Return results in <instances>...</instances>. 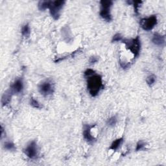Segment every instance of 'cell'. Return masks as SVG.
<instances>
[{"mask_svg":"<svg viewBox=\"0 0 166 166\" xmlns=\"http://www.w3.org/2000/svg\"><path fill=\"white\" fill-rule=\"evenodd\" d=\"M86 79L88 90L90 95L94 98L99 94L103 87L102 77L100 75L94 73Z\"/></svg>","mask_w":166,"mask_h":166,"instance_id":"6da1fadb","label":"cell"},{"mask_svg":"<svg viewBox=\"0 0 166 166\" xmlns=\"http://www.w3.org/2000/svg\"><path fill=\"white\" fill-rule=\"evenodd\" d=\"M122 42L125 43L126 48L133 53L134 58L138 57L141 51V41L138 36L133 39H123Z\"/></svg>","mask_w":166,"mask_h":166,"instance_id":"7a4b0ae2","label":"cell"},{"mask_svg":"<svg viewBox=\"0 0 166 166\" xmlns=\"http://www.w3.org/2000/svg\"><path fill=\"white\" fill-rule=\"evenodd\" d=\"M101 9H100L99 14L103 20L106 21H111L112 20V14L110 12V9L113 5V2L112 1H101Z\"/></svg>","mask_w":166,"mask_h":166,"instance_id":"3957f363","label":"cell"},{"mask_svg":"<svg viewBox=\"0 0 166 166\" xmlns=\"http://www.w3.org/2000/svg\"><path fill=\"white\" fill-rule=\"evenodd\" d=\"M65 1H51L49 8V13L54 20H58L61 15V11L65 4Z\"/></svg>","mask_w":166,"mask_h":166,"instance_id":"277c9868","label":"cell"},{"mask_svg":"<svg viewBox=\"0 0 166 166\" xmlns=\"http://www.w3.org/2000/svg\"><path fill=\"white\" fill-rule=\"evenodd\" d=\"M54 90V84L49 80L43 81L38 85V91L44 97L53 94Z\"/></svg>","mask_w":166,"mask_h":166,"instance_id":"5b68a950","label":"cell"},{"mask_svg":"<svg viewBox=\"0 0 166 166\" xmlns=\"http://www.w3.org/2000/svg\"><path fill=\"white\" fill-rule=\"evenodd\" d=\"M158 24V19L156 16L152 15L148 18H143L140 21V26L142 29L147 31L152 30Z\"/></svg>","mask_w":166,"mask_h":166,"instance_id":"8992f818","label":"cell"},{"mask_svg":"<svg viewBox=\"0 0 166 166\" xmlns=\"http://www.w3.org/2000/svg\"><path fill=\"white\" fill-rule=\"evenodd\" d=\"M24 152L28 158L35 159L38 155V148L35 141H32L24 149Z\"/></svg>","mask_w":166,"mask_h":166,"instance_id":"52a82bcc","label":"cell"},{"mask_svg":"<svg viewBox=\"0 0 166 166\" xmlns=\"http://www.w3.org/2000/svg\"><path fill=\"white\" fill-rule=\"evenodd\" d=\"M95 125H84L83 127V134L84 138L88 142V143H93L96 140L95 138L92 135V133H91V130L92 128L94 127Z\"/></svg>","mask_w":166,"mask_h":166,"instance_id":"ba28073f","label":"cell"},{"mask_svg":"<svg viewBox=\"0 0 166 166\" xmlns=\"http://www.w3.org/2000/svg\"><path fill=\"white\" fill-rule=\"evenodd\" d=\"M24 81L21 77L18 78L14 81V82L11 86V91L12 93H20L24 90Z\"/></svg>","mask_w":166,"mask_h":166,"instance_id":"9c48e42d","label":"cell"},{"mask_svg":"<svg viewBox=\"0 0 166 166\" xmlns=\"http://www.w3.org/2000/svg\"><path fill=\"white\" fill-rule=\"evenodd\" d=\"M152 42L154 43L155 45L159 46V47L164 46L165 43V36L159 34L158 33H156L153 34V36H152Z\"/></svg>","mask_w":166,"mask_h":166,"instance_id":"30bf717a","label":"cell"},{"mask_svg":"<svg viewBox=\"0 0 166 166\" xmlns=\"http://www.w3.org/2000/svg\"><path fill=\"white\" fill-rule=\"evenodd\" d=\"M12 92L10 90H8L7 92L4 93V94L2 95L1 98V104L2 106H4L8 105L11 101V95H12Z\"/></svg>","mask_w":166,"mask_h":166,"instance_id":"8fae6325","label":"cell"},{"mask_svg":"<svg viewBox=\"0 0 166 166\" xmlns=\"http://www.w3.org/2000/svg\"><path fill=\"white\" fill-rule=\"evenodd\" d=\"M123 138H120L116 139L112 142L110 147H109V149L112 150V151H116L117 149L120 148V147L121 145V144L123 143Z\"/></svg>","mask_w":166,"mask_h":166,"instance_id":"7c38bea8","label":"cell"},{"mask_svg":"<svg viewBox=\"0 0 166 166\" xmlns=\"http://www.w3.org/2000/svg\"><path fill=\"white\" fill-rule=\"evenodd\" d=\"M51 1H41L38 3V9L40 11H45L49 9Z\"/></svg>","mask_w":166,"mask_h":166,"instance_id":"4fadbf2b","label":"cell"},{"mask_svg":"<svg viewBox=\"0 0 166 166\" xmlns=\"http://www.w3.org/2000/svg\"><path fill=\"white\" fill-rule=\"evenodd\" d=\"M31 33V29L29 25L28 24H25L24 26L21 28V34L26 38H28L29 36Z\"/></svg>","mask_w":166,"mask_h":166,"instance_id":"5bb4252c","label":"cell"},{"mask_svg":"<svg viewBox=\"0 0 166 166\" xmlns=\"http://www.w3.org/2000/svg\"><path fill=\"white\" fill-rule=\"evenodd\" d=\"M156 77L155 76L154 74H151L147 77L146 79V83L148 84V86H152L156 82Z\"/></svg>","mask_w":166,"mask_h":166,"instance_id":"9a60e30c","label":"cell"},{"mask_svg":"<svg viewBox=\"0 0 166 166\" xmlns=\"http://www.w3.org/2000/svg\"><path fill=\"white\" fill-rule=\"evenodd\" d=\"M30 105L34 108L40 109L42 108V106L40 104V103L33 98H31L30 99Z\"/></svg>","mask_w":166,"mask_h":166,"instance_id":"2e32d148","label":"cell"},{"mask_svg":"<svg viewBox=\"0 0 166 166\" xmlns=\"http://www.w3.org/2000/svg\"><path fill=\"white\" fill-rule=\"evenodd\" d=\"M117 121H118V119L116 115H114V116H112L108 119L107 121H106V124L110 127H113L117 123Z\"/></svg>","mask_w":166,"mask_h":166,"instance_id":"e0dca14e","label":"cell"},{"mask_svg":"<svg viewBox=\"0 0 166 166\" xmlns=\"http://www.w3.org/2000/svg\"><path fill=\"white\" fill-rule=\"evenodd\" d=\"M4 148L8 151H14L16 149L15 145L11 142H6L4 144Z\"/></svg>","mask_w":166,"mask_h":166,"instance_id":"ac0fdd59","label":"cell"},{"mask_svg":"<svg viewBox=\"0 0 166 166\" xmlns=\"http://www.w3.org/2000/svg\"><path fill=\"white\" fill-rule=\"evenodd\" d=\"M146 146V143L143 142V141L141 140L139 141L136 144V151H142V150L145 149V147Z\"/></svg>","mask_w":166,"mask_h":166,"instance_id":"d6986e66","label":"cell"},{"mask_svg":"<svg viewBox=\"0 0 166 166\" xmlns=\"http://www.w3.org/2000/svg\"><path fill=\"white\" fill-rule=\"evenodd\" d=\"M123 40V36H121V34L120 33H116L114 35L113 38H112V42H122V40Z\"/></svg>","mask_w":166,"mask_h":166,"instance_id":"ffe728a7","label":"cell"},{"mask_svg":"<svg viewBox=\"0 0 166 166\" xmlns=\"http://www.w3.org/2000/svg\"><path fill=\"white\" fill-rule=\"evenodd\" d=\"M134 4V12L135 13L138 14V11L139 8L140 7V4H142V1H134L133 2Z\"/></svg>","mask_w":166,"mask_h":166,"instance_id":"44dd1931","label":"cell"},{"mask_svg":"<svg viewBox=\"0 0 166 166\" xmlns=\"http://www.w3.org/2000/svg\"><path fill=\"white\" fill-rule=\"evenodd\" d=\"M94 73H95V71L93 70H92V69H87V70L84 71V77L87 78L91 76H92V75H93Z\"/></svg>","mask_w":166,"mask_h":166,"instance_id":"7402d4cb","label":"cell"},{"mask_svg":"<svg viewBox=\"0 0 166 166\" xmlns=\"http://www.w3.org/2000/svg\"><path fill=\"white\" fill-rule=\"evenodd\" d=\"M120 64L121 68H123V69H125V70H126V69L128 68L130 66V63H128V62H125L122 61H120Z\"/></svg>","mask_w":166,"mask_h":166,"instance_id":"603a6c76","label":"cell"},{"mask_svg":"<svg viewBox=\"0 0 166 166\" xmlns=\"http://www.w3.org/2000/svg\"><path fill=\"white\" fill-rule=\"evenodd\" d=\"M99 58L96 57H92L90 59V62L91 64H94L95 62H98Z\"/></svg>","mask_w":166,"mask_h":166,"instance_id":"cb8c5ba5","label":"cell"}]
</instances>
